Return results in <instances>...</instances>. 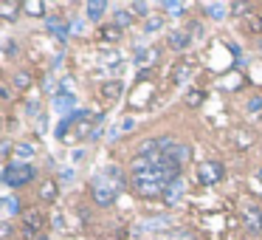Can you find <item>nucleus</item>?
<instances>
[{"label":"nucleus","instance_id":"nucleus-21","mask_svg":"<svg viewBox=\"0 0 262 240\" xmlns=\"http://www.w3.org/2000/svg\"><path fill=\"white\" fill-rule=\"evenodd\" d=\"M161 9H164V12H169V17H183V14L189 12V3H178V0H164V3H161Z\"/></svg>","mask_w":262,"mask_h":240},{"label":"nucleus","instance_id":"nucleus-6","mask_svg":"<svg viewBox=\"0 0 262 240\" xmlns=\"http://www.w3.org/2000/svg\"><path fill=\"white\" fill-rule=\"evenodd\" d=\"M96 93H99V99H102L104 105H116L121 96H124V82L121 79H104V82H99Z\"/></svg>","mask_w":262,"mask_h":240},{"label":"nucleus","instance_id":"nucleus-11","mask_svg":"<svg viewBox=\"0 0 262 240\" xmlns=\"http://www.w3.org/2000/svg\"><path fill=\"white\" fill-rule=\"evenodd\" d=\"M200 12L209 20H226L231 14V3H200Z\"/></svg>","mask_w":262,"mask_h":240},{"label":"nucleus","instance_id":"nucleus-20","mask_svg":"<svg viewBox=\"0 0 262 240\" xmlns=\"http://www.w3.org/2000/svg\"><path fill=\"white\" fill-rule=\"evenodd\" d=\"M31 158H34V144L23 142L14 147V158L12 161H20V164H31Z\"/></svg>","mask_w":262,"mask_h":240},{"label":"nucleus","instance_id":"nucleus-28","mask_svg":"<svg viewBox=\"0 0 262 240\" xmlns=\"http://www.w3.org/2000/svg\"><path fill=\"white\" fill-rule=\"evenodd\" d=\"M0 153H3V158H6V161H12V153H14V150H12V138H3V142H0Z\"/></svg>","mask_w":262,"mask_h":240},{"label":"nucleus","instance_id":"nucleus-15","mask_svg":"<svg viewBox=\"0 0 262 240\" xmlns=\"http://www.w3.org/2000/svg\"><path fill=\"white\" fill-rule=\"evenodd\" d=\"M243 29H245V34H248V37H262V14H256V12L245 14V17H243Z\"/></svg>","mask_w":262,"mask_h":240},{"label":"nucleus","instance_id":"nucleus-5","mask_svg":"<svg viewBox=\"0 0 262 240\" xmlns=\"http://www.w3.org/2000/svg\"><path fill=\"white\" fill-rule=\"evenodd\" d=\"M161 158H164L169 167H175V170H183V167L192 161V147H189V144L175 142L169 150H164V153H161Z\"/></svg>","mask_w":262,"mask_h":240},{"label":"nucleus","instance_id":"nucleus-12","mask_svg":"<svg viewBox=\"0 0 262 240\" xmlns=\"http://www.w3.org/2000/svg\"><path fill=\"white\" fill-rule=\"evenodd\" d=\"M9 85H12L14 91H20V93H23V91H29V88L34 85V76H31V71L17 68V71L12 74V79H9Z\"/></svg>","mask_w":262,"mask_h":240},{"label":"nucleus","instance_id":"nucleus-30","mask_svg":"<svg viewBox=\"0 0 262 240\" xmlns=\"http://www.w3.org/2000/svg\"><path fill=\"white\" fill-rule=\"evenodd\" d=\"M243 12L251 14V6H248V3H231V14H237V17H245Z\"/></svg>","mask_w":262,"mask_h":240},{"label":"nucleus","instance_id":"nucleus-9","mask_svg":"<svg viewBox=\"0 0 262 240\" xmlns=\"http://www.w3.org/2000/svg\"><path fill=\"white\" fill-rule=\"evenodd\" d=\"M183 195H186V181H183V175L181 178H175V181H169V187H166V192H164V206H178L183 201Z\"/></svg>","mask_w":262,"mask_h":240},{"label":"nucleus","instance_id":"nucleus-4","mask_svg":"<svg viewBox=\"0 0 262 240\" xmlns=\"http://www.w3.org/2000/svg\"><path fill=\"white\" fill-rule=\"evenodd\" d=\"M223 178H226V164L217 158H206L198 164V181L203 184V187H214V184H220Z\"/></svg>","mask_w":262,"mask_h":240},{"label":"nucleus","instance_id":"nucleus-22","mask_svg":"<svg viewBox=\"0 0 262 240\" xmlns=\"http://www.w3.org/2000/svg\"><path fill=\"white\" fill-rule=\"evenodd\" d=\"M133 20H136V14H133L130 9H116L113 12V26H119L121 31H124L127 26H133Z\"/></svg>","mask_w":262,"mask_h":240},{"label":"nucleus","instance_id":"nucleus-10","mask_svg":"<svg viewBox=\"0 0 262 240\" xmlns=\"http://www.w3.org/2000/svg\"><path fill=\"white\" fill-rule=\"evenodd\" d=\"M254 142H256V136L248 130V127H234L231 130V144H234V150H239V153H245Z\"/></svg>","mask_w":262,"mask_h":240},{"label":"nucleus","instance_id":"nucleus-13","mask_svg":"<svg viewBox=\"0 0 262 240\" xmlns=\"http://www.w3.org/2000/svg\"><path fill=\"white\" fill-rule=\"evenodd\" d=\"M110 9V3H104V0H91V3H85V20H91V23H99V20L104 17V12Z\"/></svg>","mask_w":262,"mask_h":240},{"label":"nucleus","instance_id":"nucleus-34","mask_svg":"<svg viewBox=\"0 0 262 240\" xmlns=\"http://www.w3.org/2000/svg\"><path fill=\"white\" fill-rule=\"evenodd\" d=\"M31 240H51V237H48V232H42V234H37V237H31Z\"/></svg>","mask_w":262,"mask_h":240},{"label":"nucleus","instance_id":"nucleus-8","mask_svg":"<svg viewBox=\"0 0 262 240\" xmlns=\"http://www.w3.org/2000/svg\"><path fill=\"white\" fill-rule=\"evenodd\" d=\"M243 226H245V232L248 234H262V209L256 204H251L248 201V206H243Z\"/></svg>","mask_w":262,"mask_h":240},{"label":"nucleus","instance_id":"nucleus-29","mask_svg":"<svg viewBox=\"0 0 262 240\" xmlns=\"http://www.w3.org/2000/svg\"><path fill=\"white\" fill-rule=\"evenodd\" d=\"M245 110H248V113H259V110H262V96H254V99H248V105H245Z\"/></svg>","mask_w":262,"mask_h":240},{"label":"nucleus","instance_id":"nucleus-2","mask_svg":"<svg viewBox=\"0 0 262 240\" xmlns=\"http://www.w3.org/2000/svg\"><path fill=\"white\" fill-rule=\"evenodd\" d=\"M3 184L12 189H23L26 184H31L37 178V167L34 164H20V161H6L3 167Z\"/></svg>","mask_w":262,"mask_h":240},{"label":"nucleus","instance_id":"nucleus-19","mask_svg":"<svg viewBox=\"0 0 262 240\" xmlns=\"http://www.w3.org/2000/svg\"><path fill=\"white\" fill-rule=\"evenodd\" d=\"M206 102V91L203 88H189L186 93H183V105H186V108H200V105Z\"/></svg>","mask_w":262,"mask_h":240},{"label":"nucleus","instance_id":"nucleus-18","mask_svg":"<svg viewBox=\"0 0 262 240\" xmlns=\"http://www.w3.org/2000/svg\"><path fill=\"white\" fill-rule=\"evenodd\" d=\"M23 14L26 17H46L48 6L42 3V0H23Z\"/></svg>","mask_w":262,"mask_h":240},{"label":"nucleus","instance_id":"nucleus-35","mask_svg":"<svg viewBox=\"0 0 262 240\" xmlns=\"http://www.w3.org/2000/svg\"><path fill=\"white\" fill-rule=\"evenodd\" d=\"M259 181H262V172H259Z\"/></svg>","mask_w":262,"mask_h":240},{"label":"nucleus","instance_id":"nucleus-33","mask_svg":"<svg viewBox=\"0 0 262 240\" xmlns=\"http://www.w3.org/2000/svg\"><path fill=\"white\" fill-rule=\"evenodd\" d=\"M3 240H12V221H3Z\"/></svg>","mask_w":262,"mask_h":240},{"label":"nucleus","instance_id":"nucleus-17","mask_svg":"<svg viewBox=\"0 0 262 240\" xmlns=\"http://www.w3.org/2000/svg\"><path fill=\"white\" fill-rule=\"evenodd\" d=\"M104 172H107V178L119 187V192H124L127 187H130V181H127V175H124V170L121 167H116V164H110V167H104Z\"/></svg>","mask_w":262,"mask_h":240},{"label":"nucleus","instance_id":"nucleus-25","mask_svg":"<svg viewBox=\"0 0 262 240\" xmlns=\"http://www.w3.org/2000/svg\"><path fill=\"white\" fill-rule=\"evenodd\" d=\"M20 215H23V206H20L17 195H6V221L20 217Z\"/></svg>","mask_w":262,"mask_h":240},{"label":"nucleus","instance_id":"nucleus-7","mask_svg":"<svg viewBox=\"0 0 262 240\" xmlns=\"http://www.w3.org/2000/svg\"><path fill=\"white\" fill-rule=\"evenodd\" d=\"M34 198H37V204H46V206H51L54 201L59 198V181L57 178H42L40 184H37V192H34Z\"/></svg>","mask_w":262,"mask_h":240},{"label":"nucleus","instance_id":"nucleus-16","mask_svg":"<svg viewBox=\"0 0 262 240\" xmlns=\"http://www.w3.org/2000/svg\"><path fill=\"white\" fill-rule=\"evenodd\" d=\"M192 46V34L189 31H172L169 34V48L172 51H186Z\"/></svg>","mask_w":262,"mask_h":240},{"label":"nucleus","instance_id":"nucleus-23","mask_svg":"<svg viewBox=\"0 0 262 240\" xmlns=\"http://www.w3.org/2000/svg\"><path fill=\"white\" fill-rule=\"evenodd\" d=\"M99 37H102L104 43H119L121 40V29H119V26H113V23L99 26Z\"/></svg>","mask_w":262,"mask_h":240},{"label":"nucleus","instance_id":"nucleus-31","mask_svg":"<svg viewBox=\"0 0 262 240\" xmlns=\"http://www.w3.org/2000/svg\"><path fill=\"white\" fill-rule=\"evenodd\" d=\"M161 26H164V17H152V14L147 17V31H158Z\"/></svg>","mask_w":262,"mask_h":240},{"label":"nucleus","instance_id":"nucleus-32","mask_svg":"<svg viewBox=\"0 0 262 240\" xmlns=\"http://www.w3.org/2000/svg\"><path fill=\"white\" fill-rule=\"evenodd\" d=\"M57 181H59V184H71V181H74V167H65V170L59 172Z\"/></svg>","mask_w":262,"mask_h":240},{"label":"nucleus","instance_id":"nucleus-24","mask_svg":"<svg viewBox=\"0 0 262 240\" xmlns=\"http://www.w3.org/2000/svg\"><path fill=\"white\" fill-rule=\"evenodd\" d=\"M158 48H136V65H155Z\"/></svg>","mask_w":262,"mask_h":240},{"label":"nucleus","instance_id":"nucleus-27","mask_svg":"<svg viewBox=\"0 0 262 240\" xmlns=\"http://www.w3.org/2000/svg\"><path fill=\"white\" fill-rule=\"evenodd\" d=\"M74 93H68V96H65V93H57V108L59 110H65V108H74Z\"/></svg>","mask_w":262,"mask_h":240},{"label":"nucleus","instance_id":"nucleus-14","mask_svg":"<svg viewBox=\"0 0 262 240\" xmlns=\"http://www.w3.org/2000/svg\"><path fill=\"white\" fill-rule=\"evenodd\" d=\"M17 14H23V0H3L0 3V17L6 20V23L17 20Z\"/></svg>","mask_w":262,"mask_h":240},{"label":"nucleus","instance_id":"nucleus-1","mask_svg":"<svg viewBox=\"0 0 262 240\" xmlns=\"http://www.w3.org/2000/svg\"><path fill=\"white\" fill-rule=\"evenodd\" d=\"M88 195H91V201L99 206V209H107V206L116 204V198H119L121 192H119V187L107 178V172L102 170L88 181Z\"/></svg>","mask_w":262,"mask_h":240},{"label":"nucleus","instance_id":"nucleus-26","mask_svg":"<svg viewBox=\"0 0 262 240\" xmlns=\"http://www.w3.org/2000/svg\"><path fill=\"white\" fill-rule=\"evenodd\" d=\"M130 12L136 14L138 20H147V17H149V14H147V12H149V3H144V0H138V3H133V6H130Z\"/></svg>","mask_w":262,"mask_h":240},{"label":"nucleus","instance_id":"nucleus-3","mask_svg":"<svg viewBox=\"0 0 262 240\" xmlns=\"http://www.w3.org/2000/svg\"><path fill=\"white\" fill-rule=\"evenodd\" d=\"M46 223H48V215L42 212V206H29V209H23V215L17 217L20 234H23L26 240H31V237L46 232Z\"/></svg>","mask_w":262,"mask_h":240}]
</instances>
